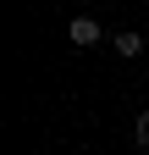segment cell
Masks as SVG:
<instances>
[{"instance_id": "obj_1", "label": "cell", "mask_w": 149, "mask_h": 155, "mask_svg": "<svg viewBox=\"0 0 149 155\" xmlns=\"http://www.w3.org/2000/svg\"><path fill=\"white\" fill-rule=\"evenodd\" d=\"M100 22H94V17H72V22H66V39H72V45H100Z\"/></svg>"}, {"instance_id": "obj_2", "label": "cell", "mask_w": 149, "mask_h": 155, "mask_svg": "<svg viewBox=\"0 0 149 155\" xmlns=\"http://www.w3.org/2000/svg\"><path fill=\"white\" fill-rule=\"evenodd\" d=\"M110 45H116V55H138L144 50V33H116Z\"/></svg>"}, {"instance_id": "obj_3", "label": "cell", "mask_w": 149, "mask_h": 155, "mask_svg": "<svg viewBox=\"0 0 149 155\" xmlns=\"http://www.w3.org/2000/svg\"><path fill=\"white\" fill-rule=\"evenodd\" d=\"M138 144L149 150V111H138Z\"/></svg>"}]
</instances>
